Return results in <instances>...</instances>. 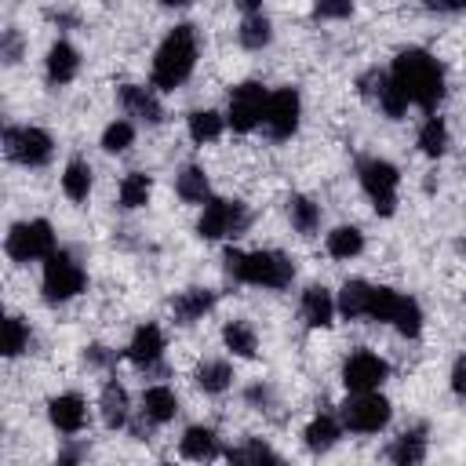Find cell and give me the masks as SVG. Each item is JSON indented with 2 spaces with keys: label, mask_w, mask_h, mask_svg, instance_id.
I'll use <instances>...</instances> for the list:
<instances>
[{
  "label": "cell",
  "mask_w": 466,
  "mask_h": 466,
  "mask_svg": "<svg viewBox=\"0 0 466 466\" xmlns=\"http://www.w3.org/2000/svg\"><path fill=\"white\" fill-rule=\"evenodd\" d=\"M393 80L400 84L408 102H415L422 109H433L444 98V69L422 47H408L393 58Z\"/></svg>",
  "instance_id": "6da1fadb"
},
{
  "label": "cell",
  "mask_w": 466,
  "mask_h": 466,
  "mask_svg": "<svg viewBox=\"0 0 466 466\" xmlns=\"http://www.w3.org/2000/svg\"><path fill=\"white\" fill-rule=\"evenodd\" d=\"M193 62H197V33L193 25H175L164 44L157 47V58H153V84L160 91H175L189 73H193Z\"/></svg>",
  "instance_id": "7a4b0ae2"
},
{
  "label": "cell",
  "mask_w": 466,
  "mask_h": 466,
  "mask_svg": "<svg viewBox=\"0 0 466 466\" xmlns=\"http://www.w3.org/2000/svg\"><path fill=\"white\" fill-rule=\"evenodd\" d=\"M222 262H226V273L233 280H244V284L288 288L291 277H295L291 258L280 255V251H237V248H229Z\"/></svg>",
  "instance_id": "3957f363"
},
{
  "label": "cell",
  "mask_w": 466,
  "mask_h": 466,
  "mask_svg": "<svg viewBox=\"0 0 466 466\" xmlns=\"http://www.w3.org/2000/svg\"><path fill=\"white\" fill-rule=\"evenodd\" d=\"M357 175H360V186L364 193L371 197L375 211L379 215H393L397 208V167L390 160H379V157H364L357 164Z\"/></svg>",
  "instance_id": "277c9868"
},
{
  "label": "cell",
  "mask_w": 466,
  "mask_h": 466,
  "mask_svg": "<svg viewBox=\"0 0 466 466\" xmlns=\"http://www.w3.org/2000/svg\"><path fill=\"white\" fill-rule=\"evenodd\" d=\"M390 415H393L390 400L379 397L375 390H360V393H353V397L342 404V422H346V430H353V433H379V430L390 422Z\"/></svg>",
  "instance_id": "5b68a950"
},
{
  "label": "cell",
  "mask_w": 466,
  "mask_h": 466,
  "mask_svg": "<svg viewBox=\"0 0 466 466\" xmlns=\"http://www.w3.org/2000/svg\"><path fill=\"white\" fill-rule=\"evenodd\" d=\"M248 222H251V215H248V208H244L240 200H208V204H204V215H200V222H197V233H200L204 240L237 237V233L248 229Z\"/></svg>",
  "instance_id": "8992f818"
},
{
  "label": "cell",
  "mask_w": 466,
  "mask_h": 466,
  "mask_svg": "<svg viewBox=\"0 0 466 466\" xmlns=\"http://www.w3.org/2000/svg\"><path fill=\"white\" fill-rule=\"evenodd\" d=\"M55 251V233L44 218H33V222H18L11 226L7 233V255L15 262H33V258H47Z\"/></svg>",
  "instance_id": "52a82bcc"
},
{
  "label": "cell",
  "mask_w": 466,
  "mask_h": 466,
  "mask_svg": "<svg viewBox=\"0 0 466 466\" xmlns=\"http://www.w3.org/2000/svg\"><path fill=\"white\" fill-rule=\"evenodd\" d=\"M84 291V269L73 262L66 251H51L44 266V299L47 302H66Z\"/></svg>",
  "instance_id": "ba28073f"
},
{
  "label": "cell",
  "mask_w": 466,
  "mask_h": 466,
  "mask_svg": "<svg viewBox=\"0 0 466 466\" xmlns=\"http://www.w3.org/2000/svg\"><path fill=\"white\" fill-rule=\"evenodd\" d=\"M4 146H7V157L25 167H40L51 160V135L40 127H7Z\"/></svg>",
  "instance_id": "9c48e42d"
},
{
  "label": "cell",
  "mask_w": 466,
  "mask_h": 466,
  "mask_svg": "<svg viewBox=\"0 0 466 466\" xmlns=\"http://www.w3.org/2000/svg\"><path fill=\"white\" fill-rule=\"evenodd\" d=\"M266 102H269V95H266V87L255 84V80L233 87V91H229V127H233V131H251L255 124H262Z\"/></svg>",
  "instance_id": "30bf717a"
},
{
  "label": "cell",
  "mask_w": 466,
  "mask_h": 466,
  "mask_svg": "<svg viewBox=\"0 0 466 466\" xmlns=\"http://www.w3.org/2000/svg\"><path fill=\"white\" fill-rule=\"evenodd\" d=\"M299 109H302V102H299V91L295 87L273 91L269 102H266V113H262L266 135L269 138H291L295 127H299Z\"/></svg>",
  "instance_id": "8fae6325"
},
{
  "label": "cell",
  "mask_w": 466,
  "mask_h": 466,
  "mask_svg": "<svg viewBox=\"0 0 466 466\" xmlns=\"http://www.w3.org/2000/svg\"><path fill=\"white\" fill-rule=\"evenodd\" d=\"M386 375H390V364H386L382 357L368 353V350H357V353L342 364V382H346V390H353V393H360V390H379V386L386 382Z\"/></svg>",
  "instance_id": "7c38bea8"
},
{
  "label": "cell",
  "mask_w": 466,
  "mask_h": 466,
  "mask_svg": "<svg viewBox=\"0 0 466 466\" xmlns=\"http://www.w3.org/2000/svg\"><path fill=\"white\" fill-rule=\"evenodd\" d=\"M160 353H164V335H160V328H157V324L135 328L131 346H127V357H131L138 368H153V364L160 360Z\"/></svg>",
  "instance_id": "4fadbf2b"
},
{
  "label": "cell",
  "mask_w": 466,
  "mask_h": 466,
  "mask_svg": "<svg viewBox=\"0 0 466 466\" xmlns=\"http://www.w3.org/2000/svg\"><path fill=\"white\" fill-rule=\"evenodd\" d=\"M47 415H51V422H55L62 433H76V430H84V422H87V408H84V400H80L76 393L55 397V400L47 404Z\"/></svg>",
  "instance_id": "5bb4252c"
},
{
  "label": "cell",
  "mask_w": 466,
  "mask_h": 466,
  "mask_svg": "<svg viewBox=\"0 0 466 466\" xmlns=\"http://www.w3.org/2000/svg\"><path fill=\"white\" fill-rule=\"evenodd\" d=\"M120 106H124L131 116L146 120V124H157V120L164 116V109H160L157 95H153V91H146V87H138V84L120 87Z\"/></svg>",
  "instance_id": "9a60e30c"
},
{
  "label": "cell",
  "mask_w": 466,
  "mask_h": 466,
  "mask_svg": "<svg viewBox=\"0 0 466 466\" xmlns=\"http://www.w3.org/2000/svg\"><path fill=\"white\" fill-rule=\"evenodd\" d=\"M331 313H335V302H331V291L313 284L302 291V320L309 328H328L331 324Z\"/></svg>",
  "instance_id": "2e32d148"
},
{
  "label": "cell",
  "mask_w": 466,
  "mask_h": 466,
  "mask_svg": "<svg viewBox=\"0 0 466 466\" xmlns=\"http://www.w3.org/2000/svg\"><path fill=\"white\" fill-rule=\"evenodd\" d=\"M80 69V58H76V47L58 40L51 51H47V80L51 84H69Z\"/></svg>",
  "instance_id": "e0dca14e"
},
{
  "label": "cell",
  "mask_w": 466,
  "mask_h": 466,
  "mask_svg": "<svg viewBox=\"0 0 466 466\" xmlns=\"http://www.w3.org/2000/svg\"><path fill=\"white\" fill-rule=\"evenodd\" d=\"M211 306H215V295L204 291V288H189V291L175 295V302H171V309H175V317H178L182 324H193V320L204 317Z\"/></svg>",
  "instance_id": "ac0fdd59"
},
{
  "label": "cell",
  "mask_w": 466,
  "mask_h": 466,
  "mask_svg": "<svg viewBox=\"0 0 466 466\" xmlns=\"http://www.w3.org/2000/svg\"><path fill=\"white\" fill-rule=\"evenodd\" d=\"M142 411H146L149 422L160 426V422H171V419H175L178 400H175V393H171L167 386H149L146 397H142Z\"/></svg>",
  "instance_id": "d6986e66"
},
{
  "label": "cell",
  "mask_w": 466,
  "mask_h": 466,
  "mask_svg": "<svg viewBox=\"0 0 466 466\" xmlns=\"http://www.w3.org/2000/svg\"><path fill=\"white\" fill-rule=\"evenodd\" d=\"M102 419L109 430L127 426V390L120 382H106L102 386Z\"/></svg>",
  "instance_id": "ffe728a7"
},
{
  "label": "cell",
  "mask_w": 466,
  "mask_h": 466,
  "mask_svg": "<svg viewBox=\"0 0 466 466\" xmlns=\"http://www.w3.org/2000/svg\"><path fill=\"white\" fill-rule=\"evenodd\" d=\"M368 299H371V284H364V280H346V284H342V295H339V313H342L346 320L368 317Z\"/></svg>",
  "instance_id": "44dd1931"
},
{
  "label": "cell",
  "mask_w": 466,
  "mask_h": 466,
  "mask_svg": "<svg viewBox=\"0 0 466 466\" xmlns=\"http://www.w3.org/2000/svg\"><path fill=\"white\" fill-rule=\"evenodd\" d=\"M178 448H182L186 459H215L218 455V441H215V433L208 426H189Z\"/></svg>",
  "instance_id": "7402d4cb"
},
{
  "label": "cell",
  "mask_w": 466,
  "mask_h": 466,
  "mask_svg": "<svg viewBox=\"0 0 466 466\" xmlns=\"http://www.w3.org/2000/svg\"><path fill=\"white\" fill-rule=\"evenodd\" d=\"M390 459L400 462V466H415V462H422V459H426V437H422V430H408V433H400V437L393 441V448H390Z\"/></svg>",
  "instance_id": "603a6c76"
},
{
  "label": "cell",
  "mask_w": 466,
  "mask_h": 466,
  "mask_svg": "<svg viewBox=\"0 0 466 466\" xmlns=\"http://www.w3.org/2000/svg\"><path fill=\"white\" fill-rule=\"evenodd\" d=\"M175 189H178V197H182L186 204H208V200H211V197H208V175H204L200 167H193V164L178 171Z\"/></svg>",
  "instance_id": "cb8c5ba5"
},
{
  "label": "cell",
  "mask_w": 466,
  "mask_h": 466,
  "mask_svg": "<svg viewBox=\"0 0 466 466\" xmlns=\"http://www.w3.org/2000/svg\"><path fill=\"white\" fill-rule=\"evenodd\" d=\"M328 251L335 258H353V255L364 251V233L357 226H339V229L328 233Z\"/></svg>",
  "instance_id": "d4e9b609"
},
{
  "label": "cell",
  "mask_w": 466,
  "mask_h": 466,
  "mask_svg": "<svg viewBox=\"0 0 466 466\" xmlns=\"http://www.w3.org/2000/svg\"><path fill=\"white\" fill-rule=\"evenodd\" d=\"M306 448L309 451H328L335 441H339V422L331 419V415H317L309 426H306Z\"/></svg>",
  "instance_id": "484cf974"
},
{
  "label": "cell",
  "mask_w": 466,
  "mask_h": 466,
  "mask_svg": "<svg viewBox=\"0 0 466 466\" xmlns=\"http://www.w3.org/2000/svg\"><path fill=\"white\" fill-rule=\"evenodd\" d=\"M62 189H66L69 200H87V193H91V167L84 160H69L66 175H62Z\"/></svg>",
  "instance_id": "4316f807"
},
{
  "label": "cell",
  "mask_w": 466,
  "mask_h": 466,
  "mask_svg": "<svg viewBox=\"0 0 466 466\" xmlns=\"http://www.w3.org/2000/svg\"><path fill=\"white\" fill-rule=\"evenodd\" d=\"M288 218H291V226H295L302 237H309V233L320 226V211H317V204L306 200V197H291V200H288Z\"/></svg>",
  "instance_id": "83f0119b"
},
{
  "label": "cell",
  "mask_w": 466,
  "mask_h": 466,
  "mask_svg": "<svg viewBox=\"0 0 466 466\" xmlns=\"http://www.w3.org/2000/svg\"><path fill=\"white\" fill-rule=\"evenodd\" d=\"M400 302H404V295H397L393 288H371L368 317H371V320H390V324H393V317H397Z\"/></svg>",
  "instance_id": "f1b7e54d"
},
{
  "label": "cell",
  "mask_w": 466,
  "mask_h": 466,
  "mask_svg": "<svg viewBox=\"0 0 466 466\" xmlns=\"http://www.w3.org/2000/svg\"><path fill=\"white\" fill-rule=\"evenodd\" d=\"M229 379H233V371H229L226 360H204V364L197 368V386H200L204 393H222V390L229 386Z\"/></svg>",
  "instance_id": "f546056e"
},
{
  "label": "cell",
  "mask_w": 466,
  "mask_h": 466,
  "mask_svg": "<svg viewBox=\"0 0 466 466\" xmlns=\"http://www.w3.org/2000/svg\"><path fill=\"white\" fill-rule=\"evenodd\" d=\"M222 342H226L237 357H255V331H251V324H244V320H229V324L222 328Z\"/></svg>",
  "instance_id": "4dcf8cb0"
},
{
  "label": "cell",
  "mask_w": 466,
  "mask_h": 466,
  "mask_svg": "<svg viewBox=\"0 0 466 466\" xmlns=\"http://www.w3.org/2000/svg\"><path fill=\"white\" fill-rule=\"evenodd\" d=\"M273 40V29H269V22H266V15H248L244 22H240V44L244 47H251V51H258V47H266Z\"/></svg>",
  "instance_id": "1f68e13d"
},
{
  "label": "cell",
  "mask_w": 466,
  "mask_h": 466,
  "mask_svg": "<svg viewBox=\"0 0 466 466\" xmlns=\"http://www.w3.org/2000/svg\"><path fill=\"white\" fill-rule=\"evenodd\" d=\"M419 149H422L426 157H441V153L448 149V127H444L441 116H430V120L422 124V131H419Z\"/></svg>",
  "instance_id": "d6a6232c"
},
{
  "label": "cell",
  "mask_w": 466,
  "mask_h": 466,
  "mask_svg": "<svg viewBox=\"0 0 466 466\" xmlns=\"http://www.w3.org/2000/svg\"><path fill=\"white\" fill-rule=\"evenodd\" d=\"M189 135H193V142H211V138H218V135H222V116L211 113V109L189 113Z\"/></svg>",
  "instance_id": "836d02e7"
},
{
  "label": "cell",
  "mask_w": 466,
  "mask_h": 466,
  "mask_svg": "<svg viewBox=\"0 0 466 466\" xmlns=\"http://www.w3.org/2000/svg\"><path fill=\"white\" fill-rule=\"evenodd\" d=\"M149 189H153V182H149L142 171H131V175L120 182V204H124V208H142V204L149 200Z\"/></svg>",
  "instance_id": "e575fe53"
},
{
  "label": "cell",
  "mask_w": 466,
  "mask_h": 466,
  "mask_svg": "<svg viewBox=\"0 0 466 466\" xmlns=\"http://www.w3.org/2000/svg\"><path fill=\"white\" fill-rule=\"evenodd\" d=\"M393 324H397V331H400L404 339H415V335L422 331V309H419V302L404 295V302H400V309H397Z\"/></svg>",
  "instance_id": "d590c367"
},
{
  "label": "cell",
  "mask_w": 466,
  "mask_h": 466,
  "mask_svg": "<svg viewBox=\"0 0 466 466\" xmlns=\"http://www.w3.org/2000/svg\"><path fill=\"white\" fill-rule=\"evenodd\" d=\"M379 106H382V113L386 116H400L404 109H408V95L400 91V84L393 80V73H390V80L382 84V91H379V98H375Z\"/></svg>",
  "instance_id": "8d00e7d4"
},
{
  "label": "cell",
  "mask_w": 466,
  "mask_h": 466,
  "mask_svg": "<svg viewBox=\"0 0 466 466\" xmlns=\"http://www.w3.org/2000/svg\"><path fill=\"white\" fill-rule=\"evenodd\" d=\"M131 138H135V127H131L127 120H113V124L102 131V149H106V153H124V149L131 146Z\"/></svg>",
  "instance_id": "74e56055"
},
{
  "label": "cell",
  "mask_w": 466,
  "mask_h": 466,
  "mask_svg": "<svg viewBox=\"0 0 466 466\" xmlns=\"http://www.w3.org/2000/svg\"><path fill=\"white\" fill-rule=\"evenodd\" d=\"M229 462H280V455L262 441H248L240 448H229Z\"/></svg>",
  "instance_id": "f35d334b"
},
{
  "label": "cell",
  "mask_w": 466,
  "mask_h": 466,
  "mask_svg": "<svg viewBox=\"0 0 466 466\" xmlns=\"http://www.w3.org/2000/svg\"><path fill=\"white\" fill-rule=\"evenodd\" d=\"M25 346H29L25 324H22L18 317H7V324H4V353H7V357H18Z\"/></svg>",
  "instance_id": "ab89813d"
},
{
  "label": "cell",
  "mask_w": 466,
  "mask_h": 466,
  "mask_svg": "<svg viewBox=\"0 0 466 466\" xmlns=\"http://www.w3.org/2000/svg\"><path fill=\"white\" fill-rule=\"evenodd\" d=\"M353 11V0H317L313 18H346Z\"/></svg>",
  "instance_id": "60d3db41"
},
{
  "label": "cell",
  "mask_w": 466,
  "mask_h": 466,
  "mask_svg": "<svg viewBox=\"0 0 466 466\" xmlns=\"http://www.w3.org/2000/svg\"><path fill=\"white\" fill-rule=\"evenodd\" d=\"M84 360H87V364H95V368H106V364L113 360V353H109L106 346H87V353H84Z\"/></svg>",
  "instance_id": "b9f144b4"
},
{
  "label": "cell",
  "mask_w": 466,
  "mask_h": 466,
  "mask_svg": "<svg viewBox=\"0 0 466 466\" xmlns=\"http://www.w3.org/2000/svg\"><path fill=\"white\" fill-rule=\"evenodd\" d=\"M451 390L455 393H466V353L455 360V368H451Z\"/></svg>",
  "instance_id": "7bdbcfd3"
},
{
  "label": "cell",
  "mask_w": 466,
  "mask_h": 466,
  "mask_svg": "<svg viewBox=\"0 0 466 466\" xmlns=\"http://www.w3.org/2000/svg\"><path fill=\"white\" fill-rule=\"evenodd\" d=\"M426 7H433V11H462L466 0H426Z\"/></svg>",
  "instance_id": "ee69618b"
},
{
  "label": "cell",
  "mask_w": 466,
  "mask_h": 466,
  "mask_svg": "<svg viewBox=\"0 0 466 466\" xmlns=\"http://www.w3.org/2000/svg\"><path fill=\"white\" fill-rule=\"evenodd\" d=\"M4 51H7V62H18V36L15 33L4 36Z\"/></svg>",
  "instance_id": "f6af8a7d"
},
{
  "label": "cell",
  "mask_w": 466,
  "mask_h": 466,
  "mask_svg": "<svg viewBox=\"0 0 466 466\" xmlns=\"http://www.w3.org/2000/svg\"><path fill=\"white\" fill-rule=\"evenodd\" d=\"M237 4H240V7H244V11H248V15H255V11H258V4H262V0H237Z\"/></svg>",
  "instance_id": "bcb514c9"
},
{
  "label": "cell",
  "mask_w": 466,
  "mask_h": 466,
  "mask_svg": "<svg viewBox=\"0 0 466 466\" xmlns=\"http://www.w3.org/2000/svg\"><path fill=\"white\" fill-rule=\"evenodd\" d=\"M167 7H182V4H189V0H164Z\"/></svg>",
  "instance_id": "7dc6e473"
}]
</instances>
